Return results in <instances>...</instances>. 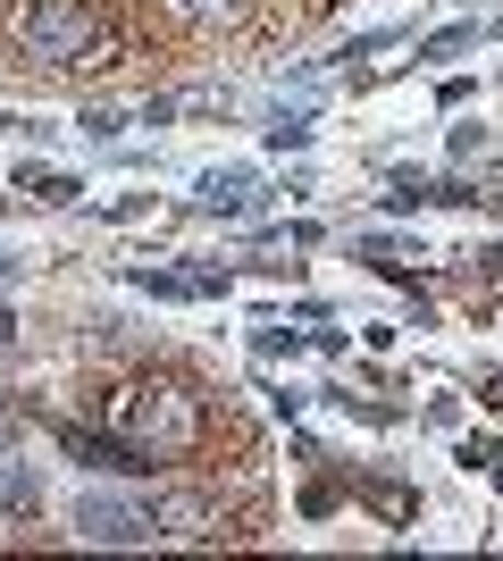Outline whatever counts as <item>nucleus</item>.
<instances>
[{"label": "nucleus", "instance_id": "nucleus-1", "mask_svg": "<svg viewBox=\"0 0 503 561\" xmlns=\"http://www.w3.org/2000/svg\"><path fill=\"white\" fill-rule=\"evenodd\" d=\"M101 427H110L118 445H135L151 469H160V461H185V453L202 445V402H193L185 386L135 377V386H118V394L101 402Z\"/></svg>", "mask_w": 503, "mask_h": 561}, {"label": "nucleus", "instance_id": "nucleus-2", "mask_svg": "<svg viewBox=\"0 0 503 561\" xmlns=\"http://www.w3.org/2000/svg\"><path fill=\"white\" fill-rule=\"evenodd\" d=\"M18 43L34 68H101V18L84 0H25Z\"/></svg>", "mask_w": 503, "mask_h": 561}, {"label": "nucleus", "instance_id": "nucleus-3", "mask_svg": "<svg viewBox=\"0 0 503 561\" xmlns=\"http://www.w3.org/2000/svg\"><path fill=\"white\" fill-rule=\"evenodd\" d=\"M76 537L84 545H151L160 537L151 494H84V503H76Z\"/></svg>", "mask_w": 503, "mask_h": 561}, {"label": "nucleus", "instance_id": "nucleus-4", "mask_svg": "<svg viewBox=\"0 0 503 561\" xmlns=\"http://www.w3.org/2000/svg\"><path fill=\"white\" fill-rule=\"evenodd\" d=\"M151 519H160V537H176V545H202V537L227 528L218 503H210V494H193V486H160V494H151Z\"/></svg>", "mask_w": 503, "mask_h": 561}, {"label": "nucleus", "instance_id": "nucleus-5", "mask_svg": "<svg viewBox=\"0 0 503 561\" xmlns=\"http://www.w3.org/2000/svg\"><path fill=\"white\" fill-rule=\"evenodd\" d=\"M193 202H202L210 218H261L268 210V185H261V168H210Z\"/></svg>", "mask_w": 503, "mask_h": 561}, {"label": "nucleus", "instance_id": "nucleus-6", "mask_svg": "<svg viewBox=\"0 0 503 561\" xmlns=\"http://www.w3.org/2000/svg\"><path fill=\"white\" fill-rule=\"evenodd\" d=\"M135 285L160 294V302H218L236 277H227V268H135Z\"/></svg>", "mask_w": 503, "mask_h": 561}, {"label": "nucleus", "instance_id": "nucleus-7", "mask_svg": "<svg viewBox=\"0 0 503 561\" xmlns=\"http://www.w3.org/2000/svg\"><path fill=\"white\" fill-rule=\"evenodd\" d=\"M59 445H68V453H76V461H84V469H118V478H151V461H144V453H135V445H118L110 427H93V436H84V427H68Z\"/></svg>", "mask_w": 503, "mask_h": 561}, {"label": "nucleus", "instance_id": "nucleus-8", "mask_svg": "<svg viewBox=\"0 0 503 561\" xmlns=\"http://www.w3.org/2000/svg\"><path fill=\"white\" fill-rule=\"evenodd\" d=\"M34 494H43V478H34V461L18 453V436H0V519L34 512Z\"/></svg>", "mask_w": 503, "mask_h": 561}, {"label": "nucleus", "instance_id": "nucleus-9", "mask_svg": "<svg viewBox=\"0 0 503 561\" xmlns=\"http://www.w3.org/2000/svg\"><path fill=\"white\" fill-rule=\"evenodd\" d=\"M9 193H25V202H43V210H68V202H84V185H76V176H59V168H34V160H18Z\"/></svg>", "mask_w": 503, "mask_h": 561}, {"label": "nucleus", "instance_id": "nucleus-10", "mask_svg": "<svg viewBox=\"0 0 503 561\" xmlns=\"http://www.w3.org/2000/svg\"><path fill=\"white\" fill-rule=\"evenodd\" d=\"M361 503H369V512H386L395 528H403V519L420 512V494H411V486H395V478H369V486H361Z\"/></svg>", "mask_w": 503, "mask_h": 561}, {"label": "nucleus", "instance_id": "nucleus-11", "mask_svg": "<svg viewBox=\"0 0 503 561\" xmlns=\"http://www.w3.org/2000/svg\"><path fill=\"white\" fill-rule=\"evenodd\" d=\"M268 151H302V142H311V110H268Z\"/></svg>", "mask_w": 503, "mask_h": 561}, {"label": "nucleus", "instance_id": "nucleus-12", "mask_svg": "<svg viewBox=\"0 0 503 561\" xmlns=\"http://www.w3.org/2000/svg\"><path fill=\"white\" fill-rule=\"evenodd\" d=\"M487 25H445V34H420V59H454V50H470Z\"/></svg>", "mask_w": 503, "mask_h": 561}, {"label": "nucleus", "instance_id": "nucleus-13", "mask_svg": "<svg viewBox=\"0 0 503 561\" xmlns=\"http://www.w3.org/2000/svg\"><path fill=\"white\" fill-rule=\"evenodd\" d=\"M495 461H503V445H495V436H461V469H479V478H487Z\"/></svg>", "mask_w": 503, "mask_h": 561}, {"label": "nucleus", "instance_id": "nucleus-14", "mask_svg": "<svg viewBox=\"0 0 503 561\" xmlns=\"http://www.w3.org/2000/svg\"><path fill=\"white\" fill-rule=\"evenodd\" d=\"M176 18L210 25V18H243V0H176Z\"/></svg>", "mask_w": 503, "mask_h": 561}, {"label": "nucleus", "instance_id": "nucleus-15", "mask_svg": "<svg viewBox=\"0 0 503 561\" xmlns=\"http://www.w3.org/2000/svg\"><path fill=\"white\" fill-rule=\"evenodd\" d=\"M261 352H268V360H294V352H302V335H294V328H261Z\"/></svg>", "mask_w": 503, "mask_h": 561}, {"label": "nucleus", "instance_id": "nucleus-16", "mask_svg": "<svg viewBox=\"0 0 503 561\" xmlns=\"http://www.w3.org/2000/svg\"><path fill=\"white\" fill-rule=\"evenodd\" d=\"M118 126H126L118 110H93V117H84V135H93V142H118Z\"/></svg>", "mask_w": 503, "mask_h": 561}, {"label": "nucleus", "instance_id": "nucleus-17", "mask_svg": "<svg viewBox=\"0 0 503 561\" xmlns=\"http://www.w3.org/2000/svg\"><path fill=\"white\" fill-rule=\"evenodd\" d=\"M487 151V126H454V160H479Z\"/></svg>", "mask_w": 503, "mask_h": 561}, {"label": "nucleus", "instance_id": "nucleus-18", "mask_svg": "<svg viewBox=\"0 0 503 561\" xmlns=\"http://www.w3.org/2000/svg\"><path fill=\"white\" fill-rule=\"evenodd\" d=\"M479 394H487V411H503V369H487V386H479Z\"/></svg>", "mask_w": 503, "mask_h": 561}, {"label": "nucleus", "instance_id": "nucleus-19", "mask_svg": "<svg viewBox=\"0 0 503 561\" xmlns=\"http://www.w3.org/2000/svg\"><path fill=\"white\" fill-rule=\"evenodd\" d=\"M479 260H487V277H503V243H487V252H479Z\"/></svg>", "mask_w": 503, "mask_h": 561}, {"label": "nucleus", "instance_id": "nucleus-20", "mask_svg": "<svg viewBox=\"0 0 503 561\" xmlns=\"http://www.w3.org/2000/svg\"><path fill=\"white\" fill-rule=\"evenodd\" d=\"M9 335H18V310H9V302H0V344H9Z\"/></svg>", "mask_w": 503, "mask_h": 561}, {"label": "nucleus", "instance_id": "nucleus-21", "mask_svg": "<svg viewBox=\"0 0 503 561\" xmlns=\"http://www.w3.org/2000/svg\"><path fill=\"white\" fill-rule=\"evenodd\" d=\"M9 277H18V260H9V252H0V285H9Z\"/></svg>", "mask_w": 503, "mask_h": 561}, {"label": "nucleus", "instance_id": "nucleus-22", "mask_svg": "<svg viewBox=\"0 0 503 561\" xmlns=\"http://www.w3.org/2000/svg\"><path fill=\"white\" fill-rule=\"evenodd\" d=\"M487 478H495V494H503V461H495V469H487Z\"/></svg>", "mask_w": 503, "mask_h": 561}, {"label": "nucleus", "instance_id": "nucleus-23", "mask_svg": "<svg viewBox=\"0 0 503 561\" xmlns=\"http://www.w3.org/2000/svg\"><path fill=\"white\" fill-rule=\"evenodd\" d=\"M0 202H9V193H0Z\"/></svg>", "mask_w": 503, "mask_h": 561}]
</instances>
